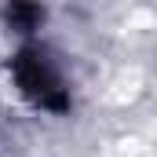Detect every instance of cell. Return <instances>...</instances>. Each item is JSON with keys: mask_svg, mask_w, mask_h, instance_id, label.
<instances>
[{"mask_svg": "<svg viewBox=\"0 0 157 157\" xmlns=\"http://www.w3.org/2000/svg\"><path fill=\"white\" fill-rule=\"evenodd\" d=\"M11 73L18 91L40 106V110H51V113H66L70 110V91L59 77V70L51 66V59L40 51V48H22L15 59H11Z\"/></svg>", "mask_w": 157, "mask_h": 157, "instance_id": "cell-1", "label": "cell"}, {"mask_svg": "<svg viewBox=\"0 0 157 157\" xmlns=\"http://www.w3.org/2000/svg\"><path fill=\"white\" fill-rule=\"evenodd\" d=\"M7 26L11 29H18V33H33L40 26V18H44V7H40L37 0H7Z\"/></svg>", "mask_w": 157, "mask_h": 157, "instance_id": "cell-2", "label": "cell"}]
</instances>
